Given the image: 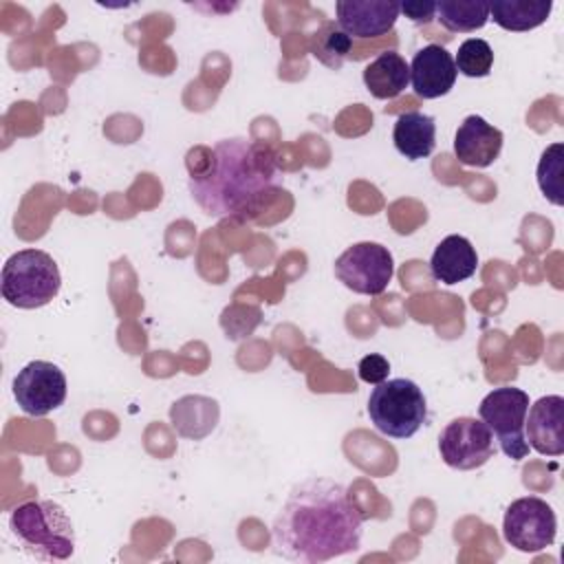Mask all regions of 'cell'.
<instances>
[{
	"mask_svg": "<svg viewBox=\"0 0 564 564\" xmlns=\"http://www.w3.org/2000/svg\"><path fill=\"white\" fill-rule=\"evenodd\" d=\"M434 18L452 33H471L487 24L489 4L480 0H441Z\"/></svg>",
	"mask_w": 564,
	"mask_h": 564,
	"instance_id": "cell-19",
	"label": "cell"
},
{
	"mask_svg": "<svg viewBox=\"0 0 564 564\" xmlns=\"http://www.w3.org/2000/svg\"><path fill=\"white\" fill-rule=\"evenodd\" d=\"M502 132L487 123L480 115L463 119L454 134V154L467 167H489L502 150Z\"/></svg>",
	"mask_w": 564,
	"mask_h": 564,
	"instance_id": "cell-14",
	"label": "cell"
},
{
	"mask_svg": "<svg viewBox=\"0 0 564 564\" xmlns=\"http://www.w3.org/2000/svg\"><path fill=\"white\" fill-rule=\"evenodd\" d=\"M0 280L2 297L15 308L46 306L62 286L57 262L42 249H22L9 256Z\"/></svg>",
	"mask_w": 564,
	"mask_h": 564,
	"instance_id": "cell-4",
	"label": "cell"
},
{
	"mask_svg": "<svg viewBox=\"0 0 564 564\" xmlns=\"http://www.w3.org/2000/svg\"><path fill=\"white\" fill-rule=\"evenodd\" d=\"M562 167H564V145L551 143L538 163V185L544 198L553 205H564V187H562Z\"/></svg>",
	"mask_w": 564,
	"mask_h": 564,
	"instance_id": "cell-21",
	"label": "cell"
},
{
	"mask_svg": "<svg viewBox=\"0 0 564 564\" xmlns=\"http://www.w3.org/2000/svg\"><path fill=\"white\" fill-rule=\"evenodd\" d=\"M458 70L452 53L441 44H427L419 48L410 62L412 90L423 99H436L447 95L456 84Z\"/></svg>",
	"mask_w": 564,
	"mask_h": 564,
	"instance_id": "cell-11",
	"label": "cell"
},
{
	"mask_svg": "<svg viewBox=\"0 0 564 564\" xmlns=\"http://www.w3.org/2000/svg\"><path fill=\"white\" fill-rule=\"evenodd\" d=\"M529 410V394L513 386L491 390L478 408L480 421L491 430L500 449L511 460L529 456V443L524 436V421Z\"/></svg>",
	"mask_w": 564,
	"mask_h": 564,
	"instance_id": "cell-6",
	"label": "cell"
},
{
	"mask_svg": "<svg viewBox=\"0 0 564 564\" xmlns=\"http://www.w3.org/2000/svg\"><path fill=\"white\" fill-rule=\"evenodd\" d=\"M364 516L341 482L308 478L286 496L271 524L273 551L293 562H326L361 544Z\"/></svg>",
	"mask_w": 564,
	"mask_h": 564,
	"instance_id": "cell-1",
	"label": "cell"
},
{
	"mask_svg": "<svg viewBox=\"0 0 564 564\" xmlns=\"http://www.w3.org/2000/svg\"><path fill=\"white\" fill-rule=\"evenodd\" d=\"M476 267H478L476 247L465 236H458V234L445 236L436 245L430 258L432 278L447 286L469 280L476 273Z\"/></svg>",
	"mask_w": 564,
	"mask_h": 564,
	"instance_id": "cell-15",
	"label": "cell"
},
{
	"mask_svg": "<svg viewBox=\"0 0 564 564\" xmlns=\"http://www.w3.org/2000/svg\"><path fill=\"white\" fill-rule=\"evenodd\" d=\"M13 397L29 416H46L66 399V377L51 361H29L13 379Z\"/></svg>",
	"mask_w": 564,
	"mask_h": 564,
	"instance_id": "cell-10",
	"label": "cell"
},
{
	"mask_svg": "<svg viewBox=\"0 0 564 564\" xmlns=\"http://www.w3.org/2000/svg\"><path fill=\"white\" fill-rule=\"evenodd\" d=\"M524 436L529 447L542 456L564 454V399L560 394L540 397L527 410Z\"/></svg>",
	"mask_w": 564,
	"mask_h": 564,
	"instance_id": "cell-13",
	"label": "cell"
},
{
	"mask_svg": "<svg viewBox=\"0 0 564 564\" xmlns=\"http://www.w3.org/2000/svg\"><path fill=\"white\" fill-rule=\"evenodd\" d=\"M350 46H352V40L350 35H346L337 24H326L324 31L317 33V46H315V55L333 66V68H339L344 57L350 53Z\"/></svg>",
	"mask_w": 564,
	"mask_h": 564,
	"instance_id": "cell-23",
	"label": "cell"
},
{
	"mask_svg": "<svg viewBox=\"0 0 564 564\" xmlns=\"http://www.w3.org/2000/svg\"><path fill=\"white\" fill-rule=\"evenodd\" d=\"M394 148L410 161H419L432 154L436 145V121L421 110L401 112L392 130Z\"/></svg>",
	"mask_w": 564,
	"mask_h": 564,
	"instance_id": "cell-16",
	"label": "cell"
},
{
	"mask_svg": "<svg viewBox=\"0 0 564 564\" xmlns=\"http://www.w3.org/2000/svg\"><path fill=\"white\" fill-rule=\"evenodd\" d=\"M491 430L471 416H458L449 421L438 436V454L452 469L469 471L482 467L494 456Z\"/></svg>",
	"mask_w": 564,
	"mask_h": 564,
	"instance_id": "cell-9",
	"label": "cell"
},
{
	"mask_svg": "<svg viewBox=\"0 0 564 564\" xmlns=\"http://www.w3.org/2000/svg\"><path fill=\"white\" fill-rule=\"evenodd\" d=\"M357 370H359V379H361V381L377 386V383H381V381L388 379V375H390V364H388V359H386L383 355L372 352V355H366V357L359 361Z\"/></svg>",
	"mask_w": 564,
	"mask_h": 564,
	"instance_id": "cell-24",
	"label": "cell"
},
{
	"mask_svg": "<svg viewBox=\"0 0 564 564\" xmlns=\"http://www.w3.org/2000/svg\"><path fill=\"white\" fill-rule=\"evenodd\" d=\"M11 531L24 551L46 562H64L75 553V529L53 500H29L11 511Z\"/></svg>",
	"mask_w": 564,
	"mask_h": 564,
	"instance_id": "cell-3",
	"label": "cell"
},
{
	"mask_svg": "<svg viewBox=\"0 0 564 564\" xmlns=\"http://www.w3.org/2000/svg\"><path fill=\"white\" fill-rule=\"evenodd\" d=\"M454 64L456 70L465 77H487L494 66V51L489 42L480 37H469L458 46Z\"/></svg>",
	"mask_w": 564,
	"mask_h": 564,
	"instance_id": "cell-22",
	"label": "cell"
},
{
	"mask_svg": "<svg viewBox=\"0 0 564 564\" xmlns=\"http://www.w3.org/2000/svg\"><path fill=\"white\" fill-rule=\"evenodd\" d=\"M337 26L352 37H381L386 35L401 9L392 0H339L335 4Z\"/></svg>",
	"mask_w": 564,
	"mask_h": 564,
	"instance_id": "cell-12",
	"label": "cell"
},
{
	"mask_svg": "<svg viewBox=\"0 0 564 564\" xmlns=\"http://www.w3.org/2000/svg\"><path fill=\"white\" fill-rule=\"evenodd\" d=\"M205 161L189 167V192L198 207L216 218L247 220L275 189L280 165L275 152L251 139H223L203 148Z\"/></svg>",
	"mask_w": 564,
	"mask_h": 564,
	"instance_id": "cell-2",
	"label": "cell"
},
{
	"mask_svg": "<svg viewBox=\"0 0 564 564\" xmlns=\"http://www.w3.org/2000/svg\"><path fill=\"white\" fill-rule=\"evenodd\" d=\"M557 520L551 505L538 496L513 500L502 518V538L522 553H540L555 542Z\"/></svg>",
	"mask_w": 564,
	"mask_h": 564,
	"instance_id": "cell-7",
	"label": "cell"
},
{
	"mask_svg": "<svg viewBox=\"0 0 564 564\" xmlns=\"http://www.w3.org/2000/svg\"><path fill=\"white\" fill-rule=\"evenodd\" d=\"M368 416L383 436L410 438L427 419V401L412 379H386L368 397Z\"/></svg>",
	"mask_w": 564,
	"mask_h": 564,
	"instance_id": "cell-5",
	"label": "cell"
},
{
	"mask_svg": "<svg viewBox=\"0 0 564 564\" xmlns=\"http://www.w3.org/2000/svg\"><path fill=\"white\" fill-rule=\"evenodd\" d=\"M364 84L377 99H394L410 84V64L397 51L379 53L364 68Z\"/></svg>",
	"mask_w": 564,
	"mask_h": 564,
	"instance_id": "cell-17",
	"label": "cell"
},
{
	"mask_svg": "<svg viewBox=\"0 0 564 564\" xmlns=\"http://www.w3.org/2000/svg\"><path fill=\"white\" fill-rule=\"evenodd\" d=\"M399 9L416 24H427L436 15V2H427V0L425 2L423 0L403 2V4H399Z\"/></svg>",
	"mask_w": 564,
	"mask_h": 564,
	"instance_id": "cell-25",
	"label": "cell"
},
{
	"mask_svg": "<svg viewBox=\"0 0 564 564\" xmlns=\"http://www.w3.org/2000/svg\"><path fill=\"white\" fill-rule=\"evenodd\" d=\"M335 275L352 293L381 295L394 275V260L379 242H355L335 260Z\"/></svg>",
	"mask_w": 564,
	"mask_h": 564,
	"instance_id": "cell-8",
	"label": "cell"
},
{
	"mask_svg": "<svg viewBox=\"0 0 564 564\" xmlns=\"http://www.w3.org/2000/svg\"><path fill=\"white\" fill-rule=\"evenodd\" d=\"M553 0H496L489 4V18L505 31H531L546 22Z\"/></svg>",
	"mask_w": 564,
	"mask_h": 564,
	"instance_id": "cell-18",
	"label": "cell"
},
{
	"mask_svg": "<svg viewBox=\"0 0 564 564\" xmlns=\"http://www.w3.org/2000/svg\"><path fill=\"white\" fill-rule=\"evenodd\" d=\"M172 425L181 436L189 438V430H192V421H198L203 434L207 436L218 421V405L216 401L207 399V397H183L178 399L172 410Z\"/></svg>",
	"mask_w": 564,
	"mask_h": 564,
	"instance_id": "cell-20",
	"label": "cell"
}]
</instances>
